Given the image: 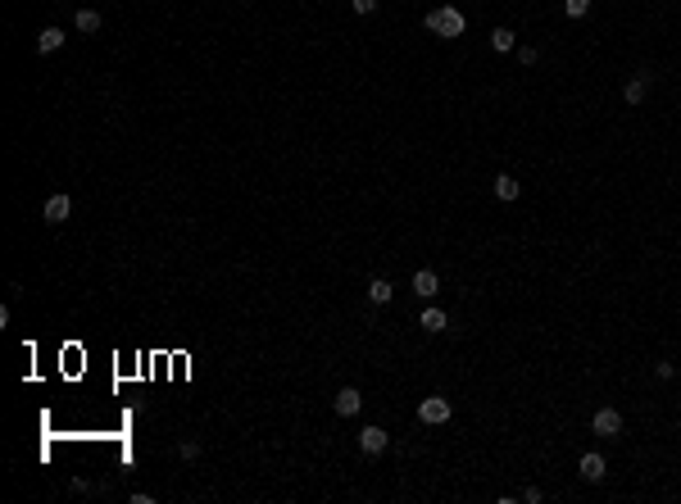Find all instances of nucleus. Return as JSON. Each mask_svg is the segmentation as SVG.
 I'll use <instances>...</instances> for the list:
<instances>
[{"instance_id": "nucleus-1", "label": "nucleus", "mask_w": 681, "mask_h": 504, "mask_svg": "<svg viewBox=\"0 0 681 504\" xmlns=\"http://www.w3.org/2000/svg\"><path fill=\"white\" fill-rule=\"evenodd\" d=\"M423 28H427V32H436V36H445V41H454V36H464L468 19H464V9H459V5H436V9H431V14L423 19Z\"/></svg>"}, {"instance_id": "nucleus-2", "label": "nucleus", "mask_w": 681, "mask_h": 504, "mask_svg": "<svg viewBox=\"0 0 681 504\" xmlns=\"http://www.w3.org/2000/svg\"><path fill=\"white\" fill-rule=\"evenodd\" d=\"M450 400L445 396H427L423 404H418V423H427V427H441V423H450Z\"/></svg>"}, {"instance_id": "nucleus-3", "label": "nucleus", "mask_w": 681, "mask_h": 504, "mask_svg": "<svg viewBox=\"0 0 681 504\" xmlns=\"http://www.w3.org/2000/svg\"><path fill=\"white\" fill-rule=\"evenodd\" d=\"M590 432H595V436H609V441L623 436V413L604 404V409H595V418H590Z\"/></svg>"}, {"instance_id": "nucleus-4", "label": "nucleus", "mask_w": 681, "mask_h": 504, "mask_svg": "<svg viewBox=\"0 0 681 504\" xmlns=\"http://www.w3.org/2000/svg\"><path fill=\"white\" fill-rule=\"evenodd\" d=\"M68 214H73V200H68V195H51V200L41 205V218H46V223H51V227L68 223Z\"/></svg>"}, {"instance_id": "nucleus-5", "label": "nucleus", "mask_w": 681, "mask_h": 504, "mask_svg": "<svg viewBox=\"0 0 681 504\" xmlns=\"http://www.w3.org/2000/svg\"><path fill=\"white\" fill-rule=\"evenodd\" d=\"M577 473L586 477V482H604V473H609V463H604V454H600V450H590V454H581Z\"/></svg>"}, {"instance_id": "nucleus-6", "label": "nucleus", "mask_w": 681, "mask_h": 504, "mask_svg": "<svg viewBox=\"0 0 681 504\" xmlns=\"http://www.w3.org/2000/svg\"><path fill=\"white\" fill-rule=\"evenodd\" d=\"M332 409H337L341 418H354L359 409H364V396H359L354 386H341V391H337V400H332Z\"/></svg>"}, {"instance_id": "nucleus-7", "label": "nucleus", "mask_w": 681, "mask_h": 504, "mask_svg": "<svg viewBox=\"0 0 681 504\" xmlns=\"http://www.w3.org/2000/svg\"><path fill=\"white\" fill-rule=\"evenodd\" d=\"M386 446H391V436L382 432V427H373V423H368L364 432H359V450H364V454H382Z\"/></svg>"}, {"instance_id": "nucleus-8", "label": "nucleus", "mask_w": 681, "mask_h": 504, "mask_svg": "<svg viewBox=\"0 0 681 504\" xmlns=\"http://www.w3.org/2000/svg\"><path fill=\"white\" fill-rule=\"evenodd\" d=\"M436 291H441V277L431 273V268H418V273H414V296L431 300V296H436Z\"/></svg>"}, {"instance_id": "nucleus-9", "label": "nucleus", "mask_w": 681, "mask_h": 504, "mask_svg": "<svg viewBox=\"0 0 681 504\" xmlns=\"http://www.w3.org/2000/svg\"><path fill=\"white\" fill-rule=\"evenodd\" d=\"M418 327H423V331H445V327H450V314L436 309V304H427V309L418 314Z\"/></svg>"}, {"instance_id": "nucleus-10", "label": "nucleus", "mask_w": 681, "mask_h": 504, "mask_svg": "<svg viewBox=\"0 0 681 504\" xmlns=\"http://www.w3.org/2000/svg\"><path fill=\"white\" fill-rule=\"evenodd\" d=\"M645 96H650V73H636V78L623 87V101H627V105H640Z\"/></svg>"}, {"instance_id": "nucleus-11", "label": "nucleus", "mask_w": 681, "mask_h": 504, "mask_svg": "<svg viewBox=\"0 0 681 504\" xmlns=\"http://www.w3.org/2000/svg\"><path fill=\"white\" fill-rule=\"evenodd\" d=\"M59 46H64V28H41L36 32V51L41 55H55Z\"/></svg>"}, {"instance_id": "nucleus-12", "label": "nucleus", "mask_w": 681, "mask_h": 504, "mask_svg": "<svg viewBox=\"0 0 681 504\" xmlns=\"http://www.w3.org/2000/svg\"><path fill=\"white\" fill-rule=\"evenodd\" d=\"M491 191H495V200H504V205H509V200H518V191H523V187H518V182H513L509 173H500V178L491 182Z\"/></svg>"}, {"instance_id": "nucleus-13", "label": "nucleus", "mask_w": 681, "mask_h": 504, "mask_svg": "<svg viewBox=\"0 0 681 504\" xmlns=\"http://www.w3.org/2000/svg\"><path fill=\"white\" fill-rule=\"evenodd\" d=\"M491 51H495V55H509V51H518V36H513L509 28H495V32H491Z\"/></svg>"}, {"instance_id": "nucleus-14", "label": "nucleus", "mask_w": 681, "mask_h": 504, "mask_svg": "<svg viewBox=\"0 0 681 504\" xmlns=\"http://www.w3.org/2000/svg\"><path fill=\"white\" fill-rule=\"evenodd\" d=\"M368 300H373V304H391V282L386 277H373V282H368Z\"/></svg>"}, {"instance_id": "nucleus-15", "label": "nucleus", "mask_w": 681, "mask_h": 504, "mask_svg": "<svg viewBox=\"0 0 681 504\" xmlns=\"http://www.w3.org/2000/svg\"><path fill=\"white\" fill-rule=\"evenodd\" d=\"M78 32H101V9H78Z\"/></svg>"}, {"instance_id": "nucleus-16", "label": "nucleus", "mask_w": 681, "mask_h": 504, "mask_svg": "<svg viewBox=\"0 0 681 504\" xmlns=\"http://www.w3.org/2000/svg\"><path fill=\"white\" fill-rule=\"evenodd\" d=\"M563 14L568 19H586L590 14V0H563Z\"/></svg>"}, {"instance_id": "nucleus-17", "label": "nucleus", "mask_w": 681, "mask_h": 504, "mask_svg": "<svg viewBox=\"0 0 681 504\" xmlns=\"http://www.w3.org/2000/svg\"><path fill=\"white\" fill-rule=\"evenodd\" d=\"M536 59H541L536 46H518V64H536Z\"/></svg>"}, {"instance_id": "nucleus-18", "label": "nucleus", "mask_w": 681, "mask_h": 504, "mask_svg": "<svg viewBox=\"0 0 681 504\" xmlns=\"http://www.w3.org/2000/svg\"><path fill=\"white\" fill-rule=\"evenodd\" d=\"M672 373H677V368L667 364V359H659V364H654V377H663V382H667V377H672Z\"/></svg>"}, {"instance_id": "nucleus-19", "label": "nucleus", "mask_w": 681, "mask_h": 504, "mask_svg": "<svg viewBox=\"0 0 681 504\" xmlns=\"http://www.w3.org/2000/svg\"><path fill=\"white\" fill-rule=\"evenodd\" d=\"M350 5H354V14H373L377 0H350Z\"/></svg>"}]
</instances>
